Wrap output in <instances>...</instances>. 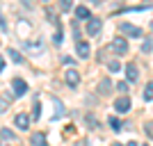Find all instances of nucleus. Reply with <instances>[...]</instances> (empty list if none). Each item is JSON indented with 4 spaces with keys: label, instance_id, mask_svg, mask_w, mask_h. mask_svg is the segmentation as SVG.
Masks as SVG:
<instances>
[{
    "label": "nucleus",
    "instance_id": "f257e3e1",
    "mask_svg": "<svg viewBox=\"0 0 153 146\" xmlns=\"http://www.w3.org/2000/svg\"><path fill=\"white\" fill-rule=\"evenodd\" d=\"M110 48H112L117 55H123V53H128V41H126L123 37H117V39H112Z\"/></svg>",
    "mask_w": 153,
    "mask_h": 146
},
{
    "label": "nucleus",
    "instance_id": "f03ea898",
    "mask_svg": "<svg viewBox=\"0 0 153 146\" xmlns=\"http://www.w3.org/2000/svg\"><path fill=\"white\" fill-rule=\"evenodd\" d=\"M101 27H103V21L101 19H87V34H89V37H96V34H98V32H101Z\"/></svg>",
    "mask_w": 153,
    "mask_h": 146
},
{
    "label": "nucleus",
    "instance_id": "7ed1b4c3",
    "mask_svg": "<svg viewBox=\"0 0 153 146\" xmlns=\"http://www.w3.org/2000/svg\"><path fill=\"white\" fill-rule=\"evenodd\" d=\"M119 32L128 34V37H142V30L137 25H130V23H119Z\"/></svg>",
    "mask_w": 153,
    "mask_h": 146
},
{
    "label": "nucleus",
    "instance_id": "20e7f679",
    "mask_svg": "<svg viewBox=\"0 0 153 146\" xmlns=\"http://www.w3.org/2000/svg\"><path fill=\"white\" fill-rule=\"evenodd\" d=\"M114 110L119 114H126L128 110H130V98H128V96H119L114 101Z\"/></svg>",
    "mask_w": 153,
    "mask_h": 146
},
{
    "label": "nucleus",
    "instance_id": "39448f33",
    "mask_svg": "<svg viewBox=\"0 0 153 146\" xmlns=\"http://www.w3.org/2000/svg\"><path fill=\"white\" fill-rule=\"evenodd\" d=\"M12 89L16 96H23L27 91V82L23 80V78H12Z\"/></svg>",
    "mask_w": 153,
    "mask_h": 146
},
{
    "label": "nucleus",
    "instance_id": "423d86ee",
    "mask_svg": "<svg viewBox=\"0 0 153 146\" xmlns=\"http://www.w3.org/2000/svg\"><path fill=\"white\" fill-rule=\"evenodd\" d=\"M23 48H25L27 53L39 55V53L44 50V41H41V39H37V41H23Z\"/></svg>",
    "mask_w": 153,
    "mask_h": 146
},
{
    "label": "nucleus",
    "instance_id": "0eeeda50",
    "mask_svg": "<svg viewBox=\"0 0 153 146\" xmlns=\"http://www.w3.org/2000/svg\"><path fill=\"white\" fill-rule=\"evenodd\" d=\"M64 80H66L69 87H78V82H80V73H78L76 69H69L66 73H64Z\"/></svg>",
    "mask_w": 153,
    "mask_h": 146
},
{
    "label": "nucleus",
    "instance_id": "6e6552de",
    "mask_svg": "<svg viewBox=\"0 0 153 146\" xmlns=\"http://www.w3.org/2000/svg\"><path fill=\"white\" fill-rule=\"evenodd\" d=\"M126 78H128V82H135V80L140 78V71H137V64L135 62L126 64Z\"/></svg>",
    "mask_w": 153,
    "mask_h": 146
},
{
    "label": "nucleus",
    "instance_id": "1a4fd4ad",
    "mask_svg": "<svg viewBox=\"0 0 153 146\" xmlns=\"http://www.w3.org/2000/svg\"><path fill=\"white\" fill-rule=\"evenodd\" d=\"M76 50H78V57H89V53H91V48H89V44L87 41H78L76 44Z\"/></svg>",
    "mask_w": 153,
    "mask_h": 146
},
{
    "label": "nucleus",
    "instance_id": "9d476101",
    "mask_svg": "<svg viewBox=\"0 0 153 146\" xmlns=\"http://www.w3.org/2000/svg\"><path fill=\"white\" fill-rule=\"evenodd\" d=\"M14 123H16V128H21V130H27V128H30V116L27 114H16Z\"/></svg>",
    "mask_w": 153,
    "mask_h": 146
},
{
    "label": "nucleus",
    "instance_id": "9b49d317",
    "mask_svg": "<svg viewBox=\"0 0 153 146\" xmlns=\"http://www.w3.org/2000/svg\"><path fill=\"white\" fill-rule=\"evenodd\" d=\"M30 142H32V146H48V139H46L44 133H32Z\"/></svg>",
    "mask_w": 153,
    "mask_h": 146
},
{
    "label": "nucleus",
    "instance_id": "f8f14e48",
    "mask_svg": "<svg viewBox=\"0 0 153 146\" xmlns=\"http://www.w3.org/2000/svg\"><path fill=\"white\" fill-rule=\"evenodd\" d=\"M110 89H112V82H110V78H103L101 82H98V91H101V94H110Z\"/></svg>",
    "mask_w": 153,
    "mask_h": 146
},
{
    "label": "nucleus",
    "instance_id": "ddd939ff",
    "mask_svg": "<svg viewBox=\"0 0 153 146\" xmlns=\"http://www.w3.org/2000/svg\"><path fill=\"white\" fill-rule=\"evenodd\" d=\"M76 16H78V19H80V21H87V19H89V9H87V7H82V5H80V7H76Z\"/></svg>",
    "mask_w": 153,
    "mask_h": 146
},
{
    "label": "nucleus",
    "instance_id": "4468645a",
    "mask_svg": "<svg viewBox=\"0 0 153 146\" xmlns=\"http://www.w3.org/2000/svg\"><path fill=\"white\" fill-rule=\"evenodd\" d=\"M108 123L112 126V130H123V121H121V119H117V116H110Z\"/></svg>",
    "mask_w": 153,
    "mask_h": 146
},
{
    "label": "nucleus",
    "instance_id": "2eb2a0df",
    "mask_svg": "<svg viewBox=\"0 0 153 146\" xmlns=\"http://www.w3.org/2000/svg\"><path fill=\"white\" fill-rule=\"evenodd\" d=\"M7 55H9V57H12V59H14L16 64H21V62H23V57H21V53H19V50H14V48H9V53H7Z\"/></svg>",
    "mask_w": 153,
    "mask_h": 146
},
{
    "label": "nucleus",
    "instance_id": "dca6fc26",
    "mask_svg": "<svg viewBox=\"0 0 153 146\" xmlns=\"http://www.w3.org/2000/svg\"><path fill=\"white\" fill-rule=\"evenodd\" d=\"M144 98H146V101H153V82H149L146 87H144Z\"/></svg>",
    "mask_w": 153,
    "mask_h": 146
},
{
    "label": "nucleus",
    "instance_id": "f3484780",
    "mask_svg": "<svg viewBox=\"0 0 153 146\" xmlns=\"http://www.w3.org/2000/svg\"><path fill=\"white\" fill-rule=\"evenodd\" d=\"M53 103H55V107H57V112H55V119H59V116H62V112H64L62 101H59V98H53Z\"/></svg>",
    "mask_w": 153,
    "mask_h": 146
},
{
    "label": "nucleus",
    "instance_id": "a211bd4d",
    "mask_svg": "<svg viewBox=\"0 0 153 146\" xmlns=\"http://www.w3.org/2000/svg\"><path fill=\"white\" fill-rule=\"evenodd\" d=\"M59 7H62V12H71V7H73V0H59Z\"/></svg>",
    "mask_w": 153,
    "mask_h": 146
},
{
    "label": "nucleus",
    "instance_id": "6ab92c4d",
    "mask_svg": "<svg viewBox=\"0 0 153 146\" xmlns=\"http://www.w3.org/2000/svg\"><path fill=\"white\" fill-rule=\"evenodd\" d=\"M0 139H2V142H7V139H9V142H14V133H9V130L5 128V130L0 133Z\"/></svg>",
    "mask_w": 153,
    "mask_h": 146
},
{
    "label": "nucleus",
    "instance_id": "aec40b11",
    "mask_svg": "<svg viewBox=\"0 0 153 146\" xmlns=\"http://www.w3.org/2000/svg\"><path fill=\"white\" fill-rule=\"evenodd\" d=\"M39 116H41V105H39V103H34V107H32V116H30V119H39Z\"/></svg>",
    "mask_w": 153,
    "mask_h": 146
},
{
    "label": "nucleus",
    "instance_id": "412c9836",
    "mask_svg": "<svg viewBox=\"0 0 153 146\" xmlns=\"http://www.w3.org/2000/svg\"><path fill=\"white\" fill-rule=\"evenodd\" d=\"M142 50H144V53H151L153 50V39H146V41L142 44Z\"/></svg>",
    "mask_w": 153,
    "mask_h": 146
},
{
    "label": "nucleus",
    "instance_id": "4be33fe9",
    "mask_svg": "<svg viewBox=\"0 0 153 146\" xmlns=\"http://www.w3.org/2000/svg\"><path fill=\"white\" fill-rule=\"evenodd\" d=\"M7 110H9V103H7V98H0V114H5Z\"/></svg>",
    "mask_w": 153,
    "mask_h": 146
},
{
    "label": "nucleus",
    "instance_id": "5701e85b",
    "mask_svg": "<svg viewBox=\"0 0 153 146\" xmlns=\"http://www.w3.org/2000/svg\"><path fill=\"white\" fill-rule=\"evenodd\" d=\"M110 71H114V73H117V71H121V64H119V62H110Z\"/></svg>",
    "mask_w": 153,
    "mask_h": 146
},
{
    "label": "nucleus",
    "instance_id": "b1692460",
    "mask_svg": "<svg viewBox=\"0 0 153 146\" xmlns=\"http://www.w3.org/2000/svg\"><path fill=\"white\" fill-rule=\"evenodd\" d=\"M146 135L153 139V121H149V123H146Z\"/></svg>",
    "mask_w": 153,
    "mask_h": 146
},
{
    "label": "nucleus",
    "instance_id": "393cba45",
    "mask_svg": "<svg viewBox=\"0 0 153 146\" xmlns=\"http://www.w3.org/2000/svg\"><path fill=\"white\" fill-rule=\"evenodd\" d=\"M117 89H119V91H126L128 84H126V82H119V84H117Z\"/></svg>",
    "mask_w": 153,
    "mask_h": 146
},
{
    "label": "nucleus",
    "instance_id": "a878e982",
    "mask_svg": "<svg viewBox=\"0 0 153 146\" xmlns=\"http://www.w3.org/2000/svg\"><path fill=\"white\" fill-rule=\"evenodd\" d=\"M2 69H5V57H0V73H2Z\"/></svg>",
    "mask_w": 153,
    "mask_h": 146
},
{
    "label": "nucleus",
    "instance_id": "bb28decb",
    "mask_svg": "<svg viewBox=\"0 0 153 146\" xmlns=\"http://www.w3.org/2000/svg\"><path fill=\"white\" fill-rule=\"evenodd\" d=\"M128 146H137V144H135V142H130V144H128Z\"/></svg>",
    "mask_w": 153,
    "mask_h": 146
},
{
    "label": "nucleus",
    "instance_id": "cd10ccee",
    "mask_svg": "<svg viewBox=\"0 0 153 146\" xmlns=\"http://www.w3.org/2000/svg\"><path fill=\"white\" fill-rule=\"evenodd\" d=\"M112 146H123V144H119V142H117V144H112Z\"/></svg>",
    "mask_w": 153,
    "mask_h": 146
},
{
    "label": "nucleus",
    "instance_id": "c85d7f7f",
    "mask_svg": "<svg viewBox=\"0 0 153 146\" xmlns=\"http://www.w3.org/2000/svg\"><path fill=\"white\" fill-rule=\"evenodd\" d=\"M94 2H101V0H94Z\"/></svg>",
    "mask_w": 153,
    "mask_h": 146
},
{
    "label": "nucleus",
    "instance_id": "c756f323",
    "mask_svg": "<svg viewBox=\"0 0 153 146\" xmlns=\"http://www.w3.org/2000/svg\"><path fill=\"white\" fill-rule=\"evenodd\" d=\"M78 146H85V144H78Z\"/></svg>",
    "mask_w": 153,
    "mask_h": 146
},
{
    "label": "nucleus",
    "instance_id": "7c9ffc66",
    "mask_svg": "<svg viewBox=\"0 0 153 146\" xmlns=\"http://www.w3.org/2000/svg\"><path fill=\"white\" fill-rule=\"evenodd\" d=\"M151 27H153V23H151Z\"/></svg>",
    "mask_w": 153,
    "mask_h": 146
}]
</instances>
